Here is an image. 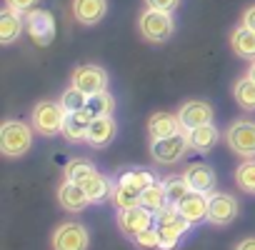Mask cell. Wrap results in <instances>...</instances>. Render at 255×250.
<instances>
[{"label": "cell", "mask_w": 255, "mask_h": 250, "mask_svg": "<svg viewBox=\"0 0 255 250\" xmlns=\"http://www.w3.org/2000/svg\"><path fill=\"white\" fill-rule=\"evenodd\" d=\"M133 240H135V245H138L140 250H160V235H158V228H148V230H143L140 235H135Z\"/></svg>", "instance_id": "32"}, {"label": "cell", "mask_w": 255, "mask_h": 250, "mask_svg": "<svg viewBox=\"0 0 255 250\" xmlns=\"http://www.w3.org/2000/svg\"><path fill=\"white\" fill-rule=\"evenodd\" d=\"M118 133V123L113 120V115H103V118H93L90 128H88V135H85V143L93 145V148H105L113 143Z\"/></svg>", "instance_id": "14"}, {"label": "cell", "mask_w": 255, "mask_h": 250, "mask_svg": "<svg viewBox=\"0 0 255 250\" xmlns=\"http://www.w3.org/2000/svg\"><path fill=\"white\" fill-rule=\"evenodd\" d=\"M85 108L93 113V118L113 115V110H115V98H113L108 90H103V93H95V95H90Z\"/></svg>", "instance_id": "27"}, {"label": "cell", "mask_w": 255, "mask_h": 250, "mask_svg": "<svg viewBox=\"0 0 255 250\" xmlns=\"http://www.w3.org/2000/svg\"><path fill=\"white\" fill-rule=\"evenodd\" d=\"M60 105L68 110V113H75V110H83L85 105H88V95L83 93V90H78V88H68L63 95H60Z\"/></svg>", "instance_id": "31"}, {"label": "cell", "mask_w": 255, "mask_h": 250, "mask_svg": "<svg viewBox=\"0 0 255 250\" xmlns=\"http://www.w3.org/2000/svg\"><path fill=\"white\" fill-rule=\"evenodd\" d=\"M40 0H5V5L18 10V13H30V8H35Z\"/></svg>", "instance_id": "34"}, {"label": "cell", "mask_w": 255, "mask_h": 250, "mask_svg": "<svg viewBox=\"0 0 255 250\" xmlns=\"http://www.w3.org/2000/svg\"><path fill=\"white\" fill-rule=\"evenodd\" d=\"M225 143L235 155L245 160L255 158V120H235L225 130Z\"/></svg>", "instance_id": "5"}, {"label": "cell", "mask_w": 255, "mask_h": 250, "mask_svg": "<svg viewBox=\"0 0 255 250\" xmlns=\"http://www.w3.org/2000/svg\"><path fill=\"white\" fill-rule=\"evenodd\" d=\"M155 228L160 235V250H173L180 243V238L190 230V223L178 213L175 205H165L155 213Z\"/></svg>", "instance_id": "3"}, {"label": "cell", "mask_w": 255, "mask_h": 250, "mask_svg": "<svg viewBox=\"0 0 255 250\" xmlns=\"http://www.w3.org/2000/svg\"><path fill=\"white\" fill-rule=\"evenodd\" d=\"M233 95H235V103L243 110H255V80H250L248 75L240 78L233 88Z\"/></svg>", "instance_id": "26"}, {"label": "cell", "mask_w": 255, "mask_h": 250, "mask_svg": "<svg viewBox=\"0 0 255 250\" xmlns=\"http://www.w3.org/2000/svg\"><path fill=\"white\" fill-rule=\"evenodd\" d=\"M185 128H183V123H180V118L178 115H173V113H155V115H150V120H148V133H150V140H158V138H170V135H178V133H183Z\"/></svg>", "instance_id": "17"}, {"label": "cell", "mask_w": 255, "mask_h": 250, "mask_svg": "<svg viewBox=\"0 0 255 250\" xmlns=\"http://www.w3.org/2000/svg\"><path fill=\"white\" fill-rule=\"evenodd\" d=\"M140 205L143 208H148L150 213H158V210H163L165 205H170L168 203V193H165V185L163 183H153V185H148L145 190H143V195H140Z\"/></svg>", "instance_id": "24"}, {"label": "cell", "mask_w": 255, "mask_h": 250, "mask_svg": "<svg viewBox=\"0 0 255 250\" xmlns=\"http://www.w3.org/2000/svg\"><path fill=\"white\" fill-rule=\"evenodd\" d=\"M153 223H155V213H150V210L143 208V205L125 208V210L118 213V228H120V233L128 235V238L140 235L143 230L153 228Z\"/></svg>", "instance_id": "9"}, {"label": "cell", "mask_w": 255, "mask_h": 250, "mask_svg": "<svg viewBox=\"0 0 255 250\" xmlns=\"http://www.w3.org/2000/svg\"><path fill=\"white\" fill-rule=\"evenodd\" d=\"M175 208L190 225L208 220V195H203V193H188Z\"/></svg>", "instance_id": "19"}, {"label": "cell", "mask_w": 255, "mask_h": 250, "mask_svg": "<svg viewBox=\"0 0 255 250\" xmlns=\"http://www.w3.org/2000/svg\"><path fill=\"white\" fill-rule=\"evenodd\" d=\"M58 203H60V208H65V210H70V213H80V210H85V208L90 205V198L85 195V190H83L78 183L65 180V183L58 188Z\"/></svg>", "instance_id": "20"}, {"label": "cell", "mask_w": 255, "mask_h": 250, "mask_svg": "<svg viewBox=\"0 0 255 250\" xmlns=\"http://www.w3.org/2000/svg\"><path fill=\"white\" fill-rule=\"evenodd\" d=\"M140 195H143L140 190H135V188H130V185H125L123 180H118L115 188H113V203L118 205V210L140 205Z\"/></svg>", "instance_id": "25"}, {"label": "cell", "mask_w": 255, "mask_h": 250, "mask_svg": "<svg viewBox=\"0 0 255 250\" xmlns=\"http://www.w3.org/2000/svg\"><path fill=\"white\" fill-rule=\"evenodd\" d=\"M163 185H165V193H168V203H170V205H178L188 193H193L183 175H170V178L163 180Z\"/></svg>", "instance_id": "29"}, {"label": "cell", "mask_w": 255, "mask_h": 250, "mask_svg": "<svg viewBox=\"0 0 255 250\" xmlns=\"http://www.w3.org/2000/svg\"><path fill=\"white\" fill-rule=\"evenodd\" d=\"M33 130L23 120H5L0 128V153L5 158H20L33 148Z\"/></svg>", "instance_id": "2"}, {"label": "cell", "mask_w": 255, "mask_h": 250, "mask_svg": "<svg viewBox=\"0 0 255 250\" xmlns=\"http://www.w3.org/2000/svg\"><path fill=\"white\" fill-rule=\"evenodd\" d=\"M65 180L78 183L85 190V195L90 198V203H100L108 195H113V188H110L108 178L100 175L98 168L88 160H70L65 165Z\"/></svg>", "instance_id": "1"}, {"label": "cell", "mask_w": 255, "mask_h": 250, "mask_svg": "<svg viewBox=\"0 0 255 250\" xmlns=\"http://www.w3.org/2000/svg\"><path fill=\"white\" fill-rule=\"evenodd\" d=\"M20 15L23 13H18V10H13L8 5L3 8V13H0V43H3V45H13L23 35L25 23H23Z\"/></svg>", "instance_id": "21"}, {"label": "cell", "mask_w": 255, "mask_h": 250, "mask_svg": "<svg viewBox=\"0 0 255 250\" xmlns=\"http://www.w3.org/2000/svg\"><path fill=\"white\" fill-rule=\"evenodd\" d=\"M230 48L235 55H240L245 60H255V30H250L245 25L235 28L230 35Z\"/></svg>", "instance_id": "23"}, {"label": "cell", "mask_w": 255, "mask_h": 250, "mask_svg": "<svg viewBox=\"0 0 255 250\" xmlns=\"http://www.w3.org/2000/svg\"><path fill=\"white\" fill-rule=\"evenodd\" d=\"M243 25L250 28V30H255V5H250V8L243 13Z\"/></svg>", "instance_id": "35"}, {"label": "cell", "mask_w": 255, "mask_h": 250, "mask_svg": "<svg viewBox=\"0 0 255 250\" xmlns=\"http://www.w3.org/2000/svg\"><path fill=\"white\" fill-rule=\"evenodd\" d=\"M50 245H53V250H88L90 235H88L85 225H80L75 220H68V223H60L53 230Z\"/></svg>", "instance_id": "7"}, {"label": "cell", "mask_w": 255, "mask_h": 250, "mask_svg": "<svg viewBox=\"0 0 255 250\" xmlns=\"http://www.w3.org/2000/svg\"><path fill=\"white\" fill-rule=\"evenodd\" d=\"M183 178H185V183L190 185L193 193L210 195L213 188H215V170H213L210 165H205V163H193V165H188L185 173H183Z\"/></svg>", "instance_id": "15"}, {"label": "cell", "mask_w": 255, "mask_h": 250, "mask_svg": "<svg viewBox=\"0 0 255 250\" xmlns=\"http://www.w3.org/2000/svg\"><path fill=\"white\" fill-rule=\"evenodd\" d=\"M120 180H123L125 185H130V188L140 190V193H143L148 185H153V183H155L153 173H145V170H125V173L120 175Z\"/></svg>", "instance_id": "30"}, {"label": "cell", "mask_w": 255, "mask_h": 250, "mask_svg": "<svg viewBox=\"0 0 255 250\" xmlns=\"http://www.w3.org/2000/svg\"><path fill=\"white\" fill-rule=\"evenodd\" d=\"M138 28H140V35L148 40V43H165L173 30H175V23H173V15L170 13H163V10H145L138 20Z\"/></svg>", "instance_id": "6"}, {"label": "cell", "mask_w": 255, "mask_h": 250, "mask_svg": "<svg viewBox=\"0 0 255 250\" xmlns=\"http://www.w3.org/2000/svg\"><path fill=\"white\" fill-rule=\"evenodd\" d=\"M190 148L188 143V133H178V135H170V138H158V140H150V155L155 163L160 165H175L185 150Z\"/></svg>", "instance_id": "8"}, {"label": "cell", "mask_w": 255, "mask_h": 250, "mask_svg": "<svg viewBox=\"0 0 255 250\" xmlns=\"http://www.w3.org/2000/svg\"><path fill=\"white\" fill-rule=\"evenodd\" d=\"M178 118H180L185 130H193V128H200V125L213 123V108L205 100H188V103L180 105Z\"/></svg>", "instance_id": "13"}, {"label": "cell", "mask_w": 255, "mask_h": 250, "mask_svg": "<svg viewBox=\"0 0 255 250\" xmlns=\"http://www.w3.org/2000/svg\"><path fill=\"white\" fill-rule=\"evenodd\" d=\"M25 30L38 45H48L55 38V18L48 10H30L25 20Z\"/></svg>", "instance_id": "12"}, {"label": "cell", "mask_w": 255, "mask_h": 250, "mask_svg": "<svg viewBox=\"0 0 255 250\" xmlns=\"http://www.w3.org/2000/svg\"><path fill=\"white\" fill-rule=\"evenodd\" d=\"M235 250H255V238H245V240H240Z\"/></svg>", "instance_id": "36"}, {"label": "cell", "mask_w": 255, "mask_h": 250, "mask_svg": "<svg viewBox=\"0 0 255 250\" xmlns=\"http://www.w3.org/2000/svg\"><path fill=\"white\" fill-rule=\"evenodd\" d=\"M248 78H250V80H255V60H253V63H250V68H248Z\"/></svg>", "instance_id": "37"}, {"label": "cell", "mask_w": 255, "mask_h": 250, "mask_svg": "<svg viewBox=\"0 0 255 250\" xmlns=\"http://www.w3.org/2000/svg\"><path fill=\"white\" fill-rule=\"evenodd\" d=\"M65 118H68V110L60 105V103H53V100H40L35 108H33V128L35 133L45 135V138H53L58 133H63V125H65Z\"/></svg>", "instance_id": "4"}, {"label": "cell", "mask_w": 255, "mask_h": 250, "mask_svg": "<svg viewBox=\"0 0 255 250\" xmlns=\"http://www.w3.org/2000/svg\"><path fill=\"white\" fill-rule=\"evenodd\" d=\"M240 213V205L228 193H210L208 195V223L213 225H230Z\"/></svg>", "instance_id": "11"}, {"label": "cell", "mask_w": 255, "mask_h": 250, "mask_svg": "<svg viewBox=\"0 0 255 250\" xmlns=\"http://www.w3.org/2000/svg\"><path fill=\"white\" fill-rule=\"evenodd\" d=\"M218 140H220V133H218V128H215L213 123L188 130V143H190V148H193L195 153H203V155L210 153V150L215 148Z\"/></svg>", "instance_id": "22"}, {"label": "cell", "mask_w": 255, "mask_h": 250, "mask_svg": "<svg viewBox=\"0 0 255 250\" xmlns=\"http://www.w3.org/2000/svg\"><path fill=\"white\" fill-rule=\"evenodd\" d=\"M90 123H93V113H90L88 108L75 110V113H68L60 135H63L68 143H80V140H85V135H88Z\"/></svg>", "instance_id": "16"}, {"label": "cell", "mask_w": 255, "mask_h": 250, "mask_svg": "<svg viewBox=\"0 0 255 250\" xmlns=\"http://www.w3.org/2000/svg\"><path fill=\"white\" fill-rule=\"evenodd\" d=\"M108 13V0H73V15L83 25H98Z\"/></svg>", "instance_id": "18"}, {"label": "cell", "mask_w": 255, "mask_h": 250, "mask_svg": "<svg viewBox=\"0 0 255 250\" xmlns=\"http://www.w3.org/2000/svg\"><path fill=\"white\" fill-rule=\"evenodd\" d=\"M180 0H145V5L150 10H163V13H173L178 8Z\"/></svg>", "instance_id": "33"}, {"label": "cell", "mask_w": 255, "mask_h": 250, "mask_svg": "<svg viewBox=\"0 0 255 250\" xmlns=\"http://www.w3.org/2000/svg\"><path fill=\"white\" fill-rule=\"evenodd\" d=\"M70 85L83 90L88 98L95 95V93H103L108 88V73L105 68L100 65H80L73 70V78H70Z\"/></svg>", "instance_id": "10"}, {"label": "cell", "mask_w": 255, "mask_h": 250, "mask_svg": "<svg viewBox=\"0 0 255 250\" xmlns=\"http://www.w3.org/2000/svg\"><path fill=\"white\" fill-rule=\"evenodd\" d=\"M235 183L243 193L248 195H255V158L240 163V168L235 170Z\"/></svg>", "instance_id": "28"}]
</instances>
